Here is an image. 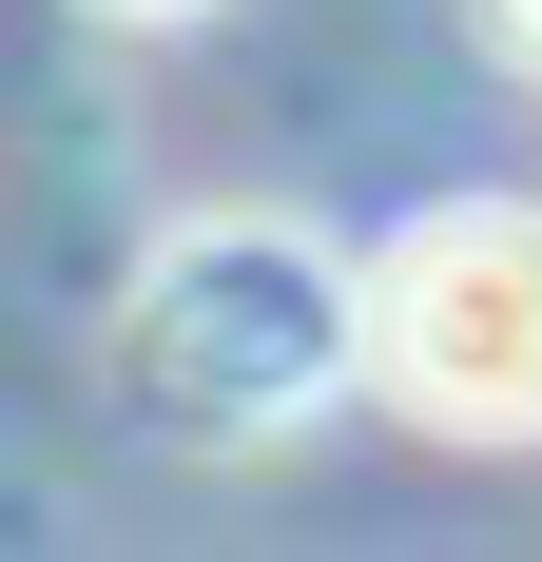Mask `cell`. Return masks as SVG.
I'll list each match as a JSON object with an SVG mask.
<instances>
[{
	"instance_id": "2",
	"label": "cell",
	"mask_w": 542,
	"mask_h": 562,
	"mask_svg": "<svg viewBox=\"0 0 542 562\" xmlns=\"http://www.w3.org/2000/svg\"><path fill=\"white\" fill-rule=\"evenodd\" d=\"M369 389L427 427V447H542V214L523 194H465V214H407L369 272Z\"/></svg>"
},
{
	"instance_id": "4",
	"label": "cell",
	"mask_w": 542,
	"mask_h": 562,
	"mask_svg": "<svg viewBox=\"0 0 542 562\" xmlns=\"http://www.w3.org/2000/svg\"><path fill=\"white\" fill-rule=\"evenodd\" d=\"M78 20H116V40H156V20H214V0H78Z\"/></svg>"
},
{
	"instance_id": "3",
	"label": "cell",
	"mask_w": 542,
	"mask_h": 562,
	"mask_svg": "<svg viewBox=\"0 0 542 562\" xmlns=\"http://www.w3.org/2000/svg\"><path fill=\"white\" fill-rule=\"evenodd\" d=\"M465 40H485L504 78H523V98H542V0H465Z\"/></svg>"
},
{
	"instance_id": "1",
	"label": "cell",
	"mask_w": 542,
	"mask_h": 562,
	"mask_svg": "<svg viewBox=\"0 0 542 562\" xmlns=\"http://www.w3.org/2000/svg\"><path fill=\"white\" fill-rule=\"evenodd\" d=\"M116 369L194 447H271L369 369V272L291 214H194V233H156V272L116 311Z\"/></svg>"
}]
</instances>
